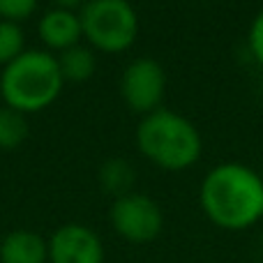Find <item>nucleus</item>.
I'll use <instances>...</instances> for the list:
<instances>
[{"label":"nucleus","mask_w":263,"mask_h":263,"mask_svg":"<svg viewBox=\"0 0 263 263\" xmlns=\"http://www.w3.org/2000/svg\"><path fill=\"white\" fill-rule=\"evenodd\" d=\"M199 203L224 231L252 229L263 219V178L240 162H222L203 178Z\"/></svg>","instance_id":"nucleus-1"},{"label":"nucleus","mask_w":263,"mask_h":263,"mask_svg":"<svg viewBox=\"0 0 263 263\" xmlns=\"http://www.w3.org/2000/svg\"><path fill=\"white\" fill-rule=\"evenodd\" d=\"M65 86L58 55L51 51L26 49L0 72V97L5 106L37 114L60 97Z\"/></svg>","instance_id":"nucleus-2"},{"label":"nucleus","mask_w":263,"mask_h":263,"mask_svg":"<svg viewBox=\"0 0 263 263\" xmlns=\"http://www.w3.org/2000/svg\"><path fill=\"white\" fill-rule=\"evenodd\" d=\"M136 145L145 159L164 171H185L194 166L203 150L196 125L168 109H157L141 118Z\"/></svg>","instance_id":"nucleus-3"},{"label":"nucleus","mask_w":263,"mask_h":263,"mask_svg":"<svg viewBox=\"0 0 263 263\" xmlns=\"http://www.w3.org/2000/svg\"><path fill=\"white\" fill-rule=\"evenodd\" d=\"M79 18L88 46L102 53H123L139 37V14L129 0H88Z\"/></svg>","instance_id":"nucleus-4"},{"label":"nucleus","mask_w":263,"mask_h":263,"mask_svg":"<svg viewBox=\"0 0 263 263\" xmlns=\"http://www.w3.org/2000/svg\"><path fill=\"white\" fill-rule=\"evenodd\" d=\"M109 219L114 231L132 245L153 242L164 229V213L157 201L139 192H129L116 199L111 205Z\"/></svg>","instance_id":"nucleus-5"},{"label":"nucleus","mask_w":263,"mask_h":263,"mask_svg":"<svg viewBox=\"0 0 263 263\" xmlns=\"http://www.w3.org/2000/svg\"><path fill=\"white\" fill-rule=\"evenodd\" d=\"M120 95L129 111L148 116L162 109L166 95V72L155 58H136L120 77Z\"/></svg>","instance_id":"nucleus-6"},{"label":"nucleus","mask_w":263,"mask_h":263,"mask_svg":"<svg viewBox=\"0 0 263 263\" xmlns=\"http://www.w3.org/2000/svg\"><path fill=\"white\" fill-rule=\"evenodd\" d=\"M49 263H104L102 238L86 224H63L49 238Z\"/></svg>","instance_id":"nucleus-7"},{"label":"nucleus","mask_w":263,"mask_h":263,"mask_svg":"<svg viewBox=\"0 0 263 263\" xmlns=\"http://www.w3.org/2000/svg\"><path fill=\"white\" fill-rule=\"evenodd\" d=\"M40 40L49 51H65L74 44H81V18L79 12L63 7H51L40 18Z\"/></svg>","instance_id":"nucleus-8"},{"label":"nucleus","mask_w":263,"mask_h":263,"mask_svg":"<svg viewBox=\"0 0 263 263\" xmlns=\"http://www.w3.org/2000/svg\"><path fill=\"white\" fill-rule=\"evenodd\" d=\"M0 263H49V240L30 229H14L0 238Z\"/></svg>","instance_id":"nucleus-9"},{"label":"nucleus","mask_w":263,"mask_h":263,"mask_svg":"<svg viewBox=\"0 0 263 263\" xmlns=\"http://www.w3.org/2000/svg\"><path fill=\"white\" fill-rule=\"evenodd\" d=\"M58 65H60V72H63L65 81L83 83L95 74L97 58L88 44H74V46H69V49L60 51Z\"/></svg>","instance_id":"nucleus-10"},{"label":"nucleus","mask_w":263,"mask_h":263,"mask_svg":"<svg viewBox=\"0 0 263 263\" xmlns=\"http://www.w3.org/2000/svg\"><path fill=\"white\" fill-rule=\"evenodd\" d=\"M134 180H136V171L125 157H111L100 166L102 190H104L106 194L116 196V199L134 192L132 190V187H134Z\"/></svg>","instance_id":"nucleus-11"},{"label":"nucleus","mask_w":263,"mask_h":263,"mask_svg":"<svg viewBox=\"0 0 263 263\" xmlns=\"http://www.w3.org/2000/svg\"><path fill=\"white\" fill-rule=\"evenodd\" d=\"M28 139L26 114L0 104V150H16Z\"/></svg>","instance_id":"nucleus-12"},{"label":"nucleus","mask_w":263,"mask_h":263,"mask_svg":"<svg viewBox=\"0 0 263 263\" xmlns=\"http://www.w3.org/2000/svg\"><path fill=\"white\" fill-rule=\"evenodd\" d=\"M23 51H26V35L21 23L0 18V67H7Z\"/></svg>","instance_id":"nucleus-13"},{"label":"nucleus","mask_w":263,"mask_h":263,"mask_svg":"<svg viewBox=\"0 0 263 263\" xmlns=\"http://www.w3.org/2000/svg\"><path fill=\"white\" fill-rule=\"evenodd\" d=\"M40 0H0V18L21 23L37 9Z\"/></svg>","instance_id":"nucleus-14"},{"label":"nucleus","mask_w":263,"mask_h":263,"mask_svg":"<svg viewBox=\"0 0 263 263\" xmlns=\"http://www.w3.org/2000/svg\"><path fill=\"white\" fill-rule=\"evenodd\" d=\"M247 42H250V51L256 58V63L263 65V9H259L250 26V35H247Z\"/></svg>","instance_id":"nucleus-15"},{"label":"nucleus","mask_w":263,"mask_h":263,"mask_svg":"<svg viewBox=\"0 0 263 263\" xmlns=\"http://www.w3.org/2000/svg\"><path fill=\"white\" fill-rule=\"evenodd\" d=\"M51 3H53L55 7H63V9H74V12H77V9H81L83 5L88 3V0H51Z\"/></svg>","instance_id":"nucleus-16"},{"label":"nucleus","mask_w":263,"mask_h":263,"mask_svg":"<svg viewBox=\"0 0 263 263\" xmlns=\"http://www.w3.org/2000/svg\"><path fill=\"white\" fill-rule=\"evenodd\" d=\"M0 102H3V97H0Z\"/></svg>","instance_id":"nucleus-17"}]
</instances>
